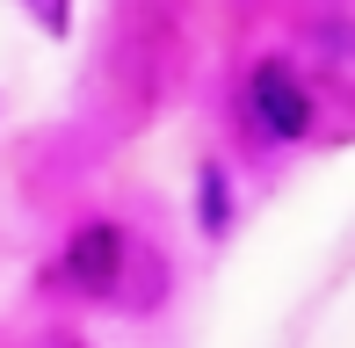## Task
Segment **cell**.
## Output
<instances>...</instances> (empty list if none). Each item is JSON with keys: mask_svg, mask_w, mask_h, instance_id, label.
I'll return each instance as SVG.
<instances>
[{"mask_svg": "<svg viewBox=\"0 0 355 348\" xmlns=\"http://www.w3.org/2000/svg\"><path fill=\"white\" fill-rule=\"evenodd\" d=\"M29 15H37L44 29H66V0H29Z\"/></svg>", "mask_w": 355, "mask_h": 348, "instance_id": "obj_3", "label": "cell"}, {"mask_svg": "<svg viewBox=\"0 0 355 348\" xmlns=\"http://www.w3.org/2000/svg\"><path fill=\"white\" fill-rule=\"evenodd\" d=\"M247 123L261 138H276V146H290V138L312 131V94H304V80L283 66V58L254 66V80H247Z\"/></svg>", "mask_w": 355, "mask_h": 348, "instance_id": "obj_1", "label": "cell"}, {"mask_svg": "<svg viewBox=\"0 0 355 348\" xmlns=\"http://www.w3.org/2000/svg\"><path fill=\"white\" fill-rule=\"evenodd\" d=\"M123 261H131V247H123V232L109 218H94V225H80L66 240V276L80 290H94V297H109L123 283Z\"/></svg>", "mask_w": 355, "mask_h": 348, "instance_id": "obj_2", "label": "cell"}]
</instances>
